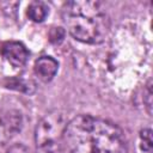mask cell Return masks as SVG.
Returning <instances> with one entry per match:
<instances>
[{"label":"cell","instance_id":"52a82bcc","mask_svg":"<svg viewBox=\"0 0 153 153\" xmlns=\"http://www.w3.org/2000/svg\"><path fill=\"white\" fill-rule=\"evenodd\" d=\"M152 131L151 129H143L141 130V140L143 142L142 145V148L146 149V151H149L151 147H152Z\"/></svg>","mask_w":153,"mask_h":153},{"label":"cell","instance_id":"3957f363","mask_svg":"<svg viewBox=\"0 0 153 153\" xmlns=\"http://www.w3.org/2000/svg\"><path fill=\"white\" fill-rule=\"evenodd\" d=\"M67 122L60 110H53L41 118L35 130L37 153H63V131Z\"/></svg>","mask_w":153,"mask_h":153},{"label":"cell","instance_id":"30bf717a","mask_svg":"<svg viewBox=\"0 0 153 153\" xmlns=\"http://www.w3.org/2000/svg\"><path fill=\"white\" fill-rule=\"evenodd\" d=\"M146 99H147V102H146V106H147V110H148V114L151 115V105H152V103H151V98H152V90H151V82H148V85H147V91H146Z\"/></svg>","mask_w":153,"mask_h":153},{"label":"cell","instance_id":"8992f818","mask_svg":"<svg viewBox=\"0 0 153 153\" xmlns=\"http://www.w3.org/2000/svg\"><path fill=\"white\" fill-rule=\"evenodd\" d=\"M48 13H49V8L42 1H33L27 7V17L35 23L43 22L47 18Z\"/></svg>","mask_w":153,"mask_h":153},{"label":"cell","instance_id":"6da1fadb","mask_svg":"<svg viewBox=\"0 0 153 153\" xmlns=\"http://www.w3.org/2000/svg\"><path fill=\"white\" fill-rule=\"evenodd\" d=\"M63 143L68 153H128L123 130L115 123L79 115L67 122Z\"/></svg>","mask_w":153,"mask_h":153},{"label":"cell","instance_id":"5b68a950","mask_svg":"<svg viewBox=\"0 0 153 153\" xmlns=\"http://www.w3.org/2000/svg\"><path fill=\"white\" fill-rule=\"evenodd\" d=\"M57 68H59L57 61L50 56H42L35 63V73L44 82L50 81L55 76Z\"/></svg>","mask_w":153,"mask_h":153},{"label":"cell","instance_id":"9c48e42d","mask_svg":"<svg viewBox=\"0 0 153 153\" xmlns=\"http://www.w3.org/2000/svg\"><path fill=\"white\" fill-rule=\"evenodd\" d=\"M7 153H31V152H30V149L25 145L16 143V145H13V146H11L8 148Z\"/></svg>","mask_w":153,"mask_h":153},{"label":"cell","instance_id":"7a4b0ae2","mask_svg":"<svg viewBox=\"0 0 153 153\" xmlns=\"http://www.w3.org/2000/svg\"><path fill=\"white\" fill-rule=\"evenodd\" d=\"M62 20L75 39L88 44L102 43L110 27L105 7L99 1L74 0L66 2L62 7Z\"/></svg>","mask_w":153,"mask_h":153},{"label":"cell","instance_id":"277c9868","mask_svg":"<svg viewBox=\"0 0 153 153\" xmlns=\"http://www.w3.org/2000/svg\"><path fill=\"white\" fill-rule=\"evenodd\" d=\"M1 54L13 67H23L27 59L29 51L20 42H6L1 47Z\"/></svg>","mask_w":153,"mask_h":153},{"label":"cell","instance_id":"ba28073f","mask_svg":"<svg viewBox=\"0 0 153 153\" xmlns=\"http://www.w3.org/2000/svg\"><path fill=\"white\" fill-rule=\"evenodd\" d=\"M50 41L53 43H60L63 41V37H65V30L62 27H54L51 31H50Z\"/></svg>","mask_w":153,"mask_h":153}]
</instances>
